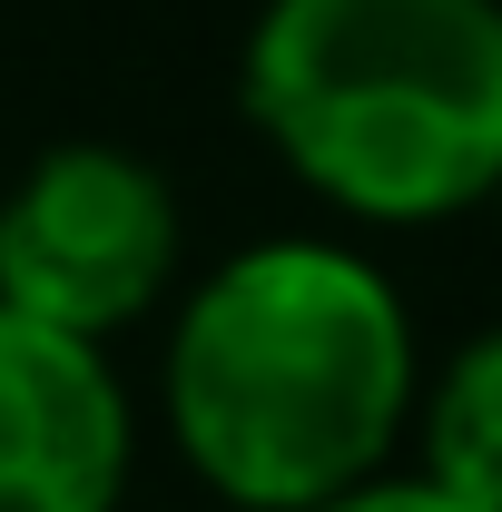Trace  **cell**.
Wrapping results in <instances>:
<instances>
[{"label": "cell", "mask_w": 502, "mask_h": 512, "mask_svg": "<svg viewBox=\"0 0 502 512\" xmlns=\"http://www.w3.org/2000/svg\"><path fill=\"white\" fill-rule=\"evenodd\" d=\"M414 404V325L375 266L325 237L227 256L168 335V424L207 493L306 512L384 473Z\"/></svg>", "instance_id": "6da1fadb"}, {"label": "cell", "mask_w": 502, "mask_h": 512, "mask_svg": "<svg viewBox=\"0 0 502 512\" xmlns=\"http://www.w3.org/2000/svg\"><path fill=\"white\" fill-rule=\"evenodd\" d=\"M237 99L315 197L375 227L483 207L502 188V0H266Z\"/></svg>", "instance_id": "7a4b0ae2"}, {"label": "cell", "mask_w": 502, "mask_h": 512, "mask_svg": "<svg viewBox=\"0 0 502 512\" xmlns=\"http://www.w3.org/2000/svg\"><path fill=\"white\" fill-rule=\"evenodd\" d=\"M178 276V197L148 158L69 138L0 197V306L60 335L148 316Z\"/></svg>", "instance_id": "3957f363"}, {"label": "cell", "mask_w": 502, "mask_h": 512, "mask_svg": "<svg viewBox=\"0 0 502 512\" xmlns=\"http://www.w3.org/2000/svg\"><path fill=\"white\" fill-rule=\"evenodd\" d=\"M128 394L99 335L0 306V512H119Z\"/></svg>", "instance_id": "277c9868"}, {"label": "cell", "mask_w": 502, "mask_h": 512, "mask_svg": "<svg viewBox=\"0 0 502 512\" xmlns=\"http://www.w3.org/2000/svg\"><path fill=\"white\" fill-rule=\"evenodd\" d=\"M424 483H443L463 512H502V325L443 365L424 404Z\"/></svg>", "instance_id": "5b68a950"}, {"label": "cell", "mask_w": 502, "mask_h": 512, "mask_svg": "<svg viewBox=\"0 0 502 512\" xmlns=\"http://www.w3.org/2000/svg\"><path fill=\"white\" fill-rule=\"evenodd\" d=\"M306 512H463L443 483H384V473H365V483H345V493H325V503H306Z\"/></svg>", "instance_id": "8992f818"}, {"label": "cell", "mask_w": 502, "mask_h": 512, "mask_svg": "<svg viewBox=\"0 0 502 512\" xmlns=\"http://www.w3.org/2000/svg\"><path fill=\"white\" fill-rule=\"evenodd\" d=\"M493 197H502V188H493Z\"/></svg>", "instance_id": "52a82bcc"}]
</instances>
